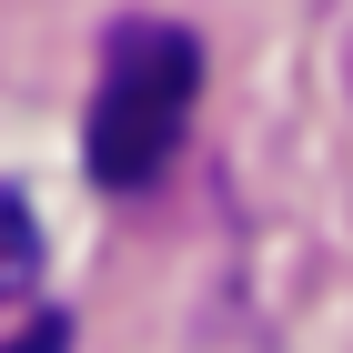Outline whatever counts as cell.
I'll use <instances>...</instances> for the list:
<instances>
[{"instance_id": "obj_1", "label": "cell", "mask_w": 353, "mask_h": 353, "mask_svg": "<svg viewBox=\"0 0 353 353\" xmlns=\"http://www.w3.org/2000/svg\"><path fill=\"white\" fill-rule=\"evenodd\" d=\"M202 101V41L182 21H121L101 41V91H91V182L101 192H152L172 172Z\"/></svg>"}, {"instance_id": "obj_3", "label": "cell", "mask_w": 353, "mask_h": 353, "mask_svg": "<svg viewBox=\"0 0 353 353\" xmlns=\"http://www.w3.org/2000/svg\"><path fill=\"white\" fill-rule=\"evenodd\" d=\"M61 343H71V323H61V313H41V323H30L10 353H61Z\"/></svg>"}, {"instance_id": "obj_2", "label": "cell", "mask_w": 353, "mask_h": 353, "mask_svg": "<svg viewBox=\"0 0 353 353\" xmlns=\"http://www.w3.org/2000/svg\"><path fill=\"white\" fill-rule=\"evenodd\" d=\"M30 283H41V222H30L21 192L0 182V313H10V303H30Z\"/></svg>"}]
</instances>
